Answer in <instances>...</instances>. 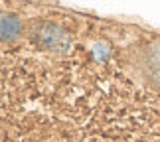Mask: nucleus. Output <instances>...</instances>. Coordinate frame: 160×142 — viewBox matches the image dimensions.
Returning <instances> with one entry per match:
<instances>
[{"instance_id": "1", "label": "nucleus", "mask_w": 160, "mask_h": 142, "mask_svg": "<svg viewBox=\"0 0 160 142\" xmlns=\"http://www.w3.org/2000/svg\"><path fill=\"white\" fill-rule=\"evenodd\" d=\"M20 32V20L14 16H2L0 18V36L4 38H14Z\"/></svg>"}]
</instances>
